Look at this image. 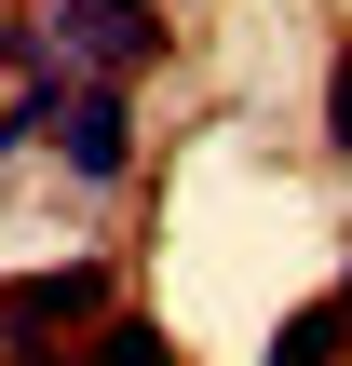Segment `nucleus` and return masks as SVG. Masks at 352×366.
Returning <instances> with one entry per match:
<instances>
[{"mask_svg": "<svg viewBox=\"0 0 352 366\" xmlns=\"http://www.w3.org/2000/svg\"><path fill=\"white\" fill-rule=\"evenodd\" d=\"M163 54V14L149 0H54L41 14V41H27V68H68V81H122L136 95V68Z\"/></svg>", "mask_w": 352, "mask_h": 366, "instance_id": "1", "label": "nucleus"}, {"mask_svg": "<svg viewBox=\"0 0 352 366\" xmlns=\"http://www.w3.org/2000/svg\"><path fill=\"white\" fill-rule=\"evenodd\" d=\"M109 312V272L95 258H54V272H0V353L14 366H41L68 326H95Z\"/></svg>", "mask_w": 352, "mask_h": 366, "instance_id": "2", "label": "nucleus"}, {"mask_svg": "<svg viewBox=\"0 0 352 366\" xmlns=\"http://www.w3.org/2000/svg\"><path fill=\"white\" fill-rule=\"evenodd\" d=\"M54 163L109 190V177L136 163V95H122V81H81V95H68V122H54Z\"/></svg>", "mask_w": 352, "mask_h": 366, "instance_id": "3", "label": "nucleus"}, {"mask_svg": "<svg viewBox=\"0 0 352 366\" xmlns=\"http://www.w3.org/2000/svg\"><path fill=\"white\" fill-rule=\"evenodd\" d=\"M258 366H352V299H339V285L298 299V312L271 326V353H258Z\"/></svg>", "mask_w": 352, "mask_h": 366, "instance_id": "4", "label": "nucleus"}, {"mask_svg": "<svg viewBox=\"0 0 352 366\" xmlns=\"http://www.w3.org/2000/svg\"><path fill=\"white\" fill-rule=\"evenodd\" d=\"M95 366H176V340H163L149 312H109V326H95Z\"/></svg>", "mask_w": 352, "mask_h": 366, "instance_id": "5", "label": "nucleus"}, {"mask_svg": "<svg viewBox=\"0 0 352 366\" xmlns=\"http://www.w3.org/2000/svg\"><path fill=\"white\" fill-rule=\"evenodd\" d=\"M326 136L352 149V54H339V81H326Z\"/></svg>", "mask_w": 352, "mask_h": 366, "instance_id": "6", "label": "nucleus"}, {"mask_svg": "<svg viewBox=\"0 0 352 366\" xmlns=\"http://www.w3.org/2000/svg\"><path fill=\"white\" fill-rule=\"evenodd\" d=\"M339 299H352V272H339Z\"/></svg>", "mask_w": 352, "mask_h": 366, "instance_id": "7", "label": "nucleus"}]
</instances>
